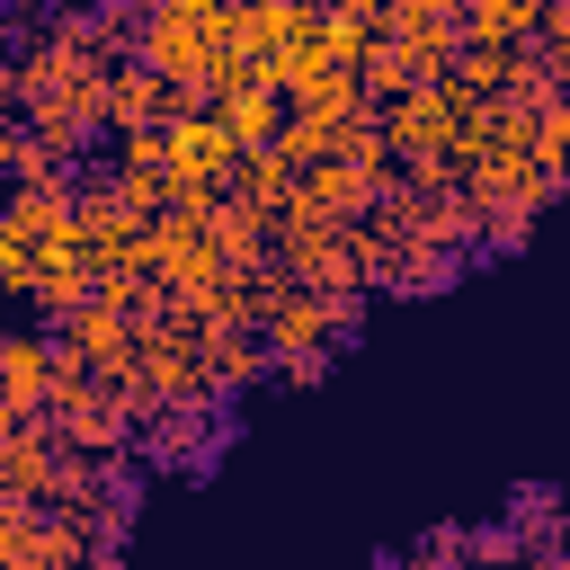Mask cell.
I'll list each match as a JSON object with an SVG mask.
<instances>
[{"label": "cell", "instance_id": "6da1fadb", "mask_svg": "<svg viewBox=\"0 0 570 570\" xmlns=\"http://www.w3.org/2000/svg\"><path fill=\"white\" fill-rule=\"evenodd\" d=\"M223 36H232V18H223V9H160V18L142 27L151 62H160V71H178V80H196V71H205V45H223Z\"/></svg>", "mask_w": 570, "mask_h": 570}, {"label": "cell", "instance_id": "7a4b0ae2", "mask_svg": "<svg viewBox=\"0 0 570 570\" xmlns=\"http://www.w3.org/2000/svg\"><path fill=\"white\" fill-rule=\"evenodd\" d=\"M45 374H53V365H45L36 338H9V347H0V392H9V410H27V401L45 392Z\"/></svg>", "mask_w": 570, "mask_h": 570}, {"label": "cell", "instance_id": "3957f363", "mask_svg": "<svg viewBox=\"0 0 570 570\" xmlns=\"http://www.w3.org/2000/svg\"><path fill=\"white\" fill-rule=\"evenodd\" d=\"M223 151H232L223 125H178V178L187 187H205V169H223Z\"/></svg>", "mask_w": 570, "mask_h": 570}, {"label": "cell", "instance_id": "277c9868", "mask_svg": "<svg viewBox=\"0 0 570 570\" xmlns=\"http://www.w3.org/2000/svg\"><path fill=\"white\" fill-rule=\"evenodd\" d=\"M481 45H508V36H525V27H543V9H517V0H499V9H472L463 18Z\"/></svg>", "mask_w": 570, "mask_h": 570}, {"label": "cell", "instance_id": "5b68a950", "mask_svg": "<svg viewBox=\"0 0 570 570\" xmlns=\"http://www.w3.org/2000/svg\"><path fill=\"white\" fill-rule=\"evenodd\" d=\"M392 27H401L410 45H445V36H454V9H401Z\"/></svg>", "mask_w": 570, "mask_h": 570}, {"label": "cell", "instance_id": "8992f818", "mask_svg": "<svg viewBox=\"0 0 570 570\" xmlns=\"http://www.w3.org/2000/svg\"><path fill=\"white\" fill-rule=\"evenodd\" d=\"M223 134H240V142H258V134H276V107H267V98H240V107L223 116Z\"/></svg>", "mask_w": 570, "mask_h": 570}, {"label": "cell", "instance_id": "52a82bcc", "mask_svg": "<svg viewBox=\"0 0 570 570\" xmlns=\"http://www.w3.org/2000/svg\"><path fill=\"white\" fill-rule=\"evenodd\" d=\"M312 330H321V312H312L303 294H285V303H276V338H294V347H303Z\"/></svg>", "mask_w": 570, "mask_h": 570}, {"label": "cell", "instance_id": "ba28073f", "mask_svg": "<svg viewBox=\"0 0 570 570\" xmlns=\"http://www.w3.org/2000/svg\"><path fill=\"white\" fill-rule=\"evenodd\" d=\"M410 570H445V552H419V561H410Z\"/></svg>", "mask_w": 570, "mask_h": 570}]
</instances>
